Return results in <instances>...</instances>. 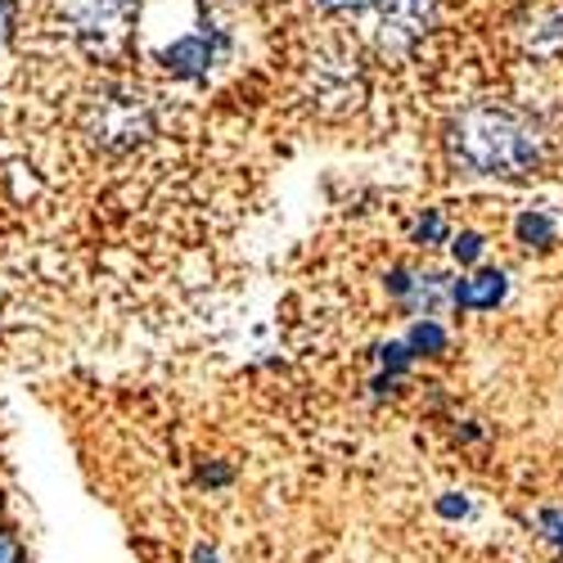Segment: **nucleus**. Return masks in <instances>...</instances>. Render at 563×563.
<instances>
[{
    "instance_id": "f257e3e1",
    "label": "nucleus",
    "mask_w": 563,
    "mask_h": 563,
    "mask_svg": "<svg viewBox=\"0 0 563 563\" xmlns=\"http://www.w3.org/2000/svg\"><path fill=\"white\" fill-rule=\"evenodd\" d=\"M145 0H45V27H55L68 51L90 68H126L140 51Z\"/></svg>"
},
{
    "instance_id": "f03ea898",
    "label": "nucleus",
    "mask_w": 563,
    "mask_h": 563,
    "mask_svg": "<svg viewBox=\"0 0 563 563\" xmlns=\"http://www.w3.org/2000/svg\"><path fill=\"white\" fill-rule=\"evenodd\" d=\"M451 145L468 172H483V176H523L541 158L537 126L496 104H478L460 113Z\"/></svg>"
},
{
    "instance_id": "7ed1b4c3",
    "label": "nucleus",
    "mask_w": 563,
    "mask_h": 563,
    "mask_svg": "<svg viewBox=\"0 0 563 563\" xmlns=\"http://www.w3.org/2000/svg\"><path fill=\"white\" fill-rule=\"evenodd\" d=\"M154 131H158L154 104L122 81H104L100 90H90L81 104V135L100 154H113V158L135 154L140 145H150Z\"/></svg>"
},
{
    "instance_id": "20e7f679",
    "label": "nucleus",
    "mask_w": 563,
    "mask_h": 563,
    "mask_svg": "<svg viewBox=\"0 0 563 563\" xmlns=\"http://www.w3.org/2000/svg\"><path fill=\"white\" fill-rule=\"evenodd\" d=\"M230 55V36L221 23L212 19H195L185 32H176L167 45H158L154 51V64L163 77L172 81H185V86H195V81H208Z\"/></svg>"
},
{
    "instance_id": "39448f33",
    "label": "nucleus",
    "mask_w": 563,
    "mask_h": 563,
    "mask_svg": "<svg viewBox=\"0 0 563 563\" xmlns=\"http://www.w3.org/2000/svg\"><path fill=\"white\" fill-rule=\"evenodd\" d=\"M388 294L406 307H415L419 316H438L442 307L455 302V285H446L442 275H410V271H393L388 275Z\"/></svg>"
},
{
    "instance_id": "423d86ee",
    "label": "nucleus",
    "mask_w": 563,
    "mask_h": 563,
    "mask_svg": "<svg viewBox=\"0 0 563 563\" xmlns=\"http://www.w3.org/2000/svg\"><path fill=\"white\" fill-rule=\"evenodd\" d=\"M505 294H509V279H505L500 271H478L474 279H460V285H455V307H464V311H487V307H496Z\"/></svg>"
},
{
    "instance_id": "0eeeda50",
    "label": "nucleus",
    "mask_w": 563,
    "mask_h": 563,
    "mask_svg": "<svg viewBox=\"0 0 563 563\" xmlns=\"http://www.w3.org/2000/svg\"><path fill=\"white\" fill-rule=\"evenodd\" d=\"M384 14L388 27H397L401 36H419L429 23H433V10H438V0H374Z\"/></svg>"
},
{
    "instance_id": "6e6552de",
    "label": "nucleus",
    "mask_w": 563,
    "mask_h": 563,
    "mask_svg": "<svg viewBox=\"0 0 563 563\" xmlns=\"http://www.w3.org/2000/svg\"><path fill=\"white\" fill-rule=\"evenodd\" d=\"M27 36V0H0V59L14 55Z\"/></svg>"
},
{
    "instance_id": "1a4fd4ad",
    "label": "nucleus",
    "mask_w": 563,
    "mask_h": 563,
    "mask_svg": "<svg viewBox=\"0 0 563 563\" xmlns=\"http://www.w3.org/2000/svg\"><path fill=\"white\" fill-rule=\"evenodd\" d=\"M406 347L415 352V356H438V352H446V330L438 320H415V330H410V339H406Z\"/></svg>"
},
{
    "instance_id": "9d476101",
    "label": "nucleus",
    "mask_w": 563,
    "mask_h": 563,
    "mask_svg": "<svg viewBox=\"0 0 563 563\" xmlns=\"http://www.w3.org/2000/svg\"><path fill=\"white\" fill-rule=\"evenodd\" d=\"M514 230H519V240H523L528 249H545V244H554V221H550L545 212H523Z\"/></svg>"
},
{
    "instance_id": "9b49d317",
    "label": "nucleus",
    "mask_w": 563,
    "mask_h": 563,
    "mask_svg": "<svg viewBox=\"0 0 563 563\" xmlns=\"http://www.w3.org/2000/svg\"><path fill=\"white\" fill-rule=\"evenodd\" d=\"M451 253H455V262H464V266H474L478 257H483V234H474V230H464L460 240L451 244Z\"/></svg>"
},
{
    "instance_id": "f8f14e48",
    "label": "nucleus",
    "mask_w": 563,
    "mask_h": 563,
    "mask_svg": "<svg viewBox=\"0 0 563 563\" xmlns=\"http://www.w3.org/2000/svg\"><path fill=\"white\" fill-rule=\"evenodd\" d=\"M442 234H446V221H442V212H429L424 221H419V230H415V240H419V244H438V240H442Z\"/></svg>"
},
{
    "instance_id": "ddd939ff",
    "label": "nucleus",
    "mask_w": 563,
    "mask_h": 563,
    "mask_svg": "<svg viewBox=\"0 0 563 563\" xmlns=\"http://www.w3.org/2000/svg\"><path fill=\"white\" fill-rule=\"evenodd\" d=\"M0 563H27V554L10 528H0Z\"/></svg>"
},
{
    "instance_id": "4468645a",
    "label": "nucleus",
    "mask_w": 563,
    "mask_h": 563,
    "mask_svg": "<svg viewBox=\"0 0 563 563\" xmlns=\"http://www.w3.org/2000/svg\"><path fill=\"white\" fill-rule=\"evenodd\" d=\"M379 356H384V365L397 374V369H406V365H410V356H415V352H410L406 343H388V347H379Z\"/></svg>"
},
{
    "instance_id": "2eb2a0df",
    "label": "nucleus",
    "mask_w": 563,
    "mask_h": 563,
    "mask_svg": "<svg viewBox=\"0 0 563 563\" xmlns=\"http://www.w3.org/2000/svg\"><path fill=\"white\" fill-rule=\"evenodd\" d=\"M541 532H545L554 545H563V509H545V514H541Z\"/></svg>"
},
{
    "instance_id": "dca6fc26",
    "label": "nucleus",
    "mask_w": 563,
    "mask_h": 563,
    "mask_svg": "<svg viewBox=\"0 0 563 563\" xmlns=\"http://www.w3.org/2000/svg\"><path fill=\"white\" fill-rule=\"evenodd\" d=\"M320 5H324V10H365L369 0H320Z\"/></svg>"
},
{
    "instance_id": "f3484780",
    "label": "nucleus",
    "mask_w": 563,
    "mask_h": 563,
    "mask_svg": "<svg viewBox=\"0 0 563 563\" xmlns=\"http://www.w3.org/2000/svg\"><path fill=\"white\" fill-rule=\"evenodd\" d=\"M230 468H203V483H225Z\"/></svg>"
},
{
    "instance_id": "a211bd4d",
    "label": "nucleus",
    "mask_w": 563,
    "mask_h": 563,
    "mask_svg": "<svg viewBox=\"0 0 563 563\" xmlns=\"http://www.w3.org/2000/svg\"><path fill=\"white\" fill-rule=\"evenodd\" d=\"M442 514H464V500H442Z\"/></svg>"
},
{
    "instance_id": "6ab92c4d",
    "label": "nucleus",
    "mask_w": 563,
    "mask_h": 563,
    "mask_svg": "<svg viewBox=\"0 0 563 563\" xmlns=\"http://www.w3.org/2000/svg\"><path fill=\"white\" fill-rule=\"evenodd\" d=\"M195 559H199V563H217V554H212V550H199Z\"/></svg>"
},
{
    "instance_id": "aec40b11",
    "label": "nucleus",
    "mask_w": 563,
    "mask_h": 563,
    "mask_svg": "<svg viewBox=\"0 0 563 563\" xmlns=\"http://www.w3.org/2000/svg\"><path fill=\"white\" fill-rule=\"evenodd\" d=\"M0 528H5V505H0Z\"/></svg>"
}]
</instances>
